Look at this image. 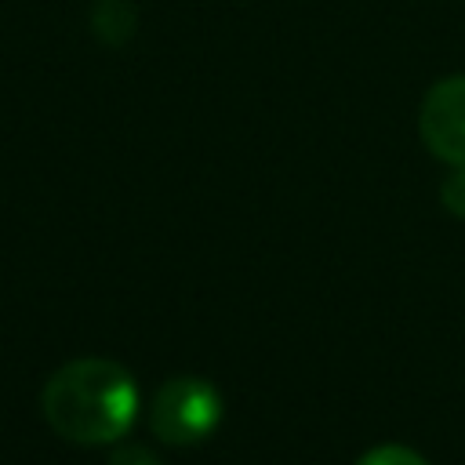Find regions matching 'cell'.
<instances>
[{
	"instance_id": "cell-3",
	"label": "cell",
	"mask_w": 465,
	"mask_h": 465,
	"mask_svg": "<svg viewBox=\"0 0 465 465\" xmlns=\"http://www.w3.org/2000/svg\"><path fill=\"white\" fill-rule=\"evenodd\" d=\"M421 142L450 167H465V76H447L429 87L418 109Z\"/></svg>"
},
{
	"instance_id": "cell-5",
	"label": "cell",
	"mask_w": 465,
	"mask_h": 465,
	"mask_svg": "<svg viewBox=\"0 0 465 465\" xmlns=\"http://www.w3.org/2000/svg\"><path fill=\"white\" fill-rule=\"evenodd\" d=\"M440 200H443V207L450 211V214H458V218H465V167H454V174L443 182V189H440Z\"/></svg>"
},
{
	"instance_id": "cell-6",
	"label": "cell",
	"mask_w": 465,
	"mask_h": 465,
	"mask_svg": "<svg viewBox=\"0 0 465 465\" xmlns=\"http://www.w3.org/2000/svg\"><path fill=\"white\" fill-rule=\"evenodd\" d=\"M109 465H160V461H156L145 447H134V443H131V447H120V450L109 458Z\"/></svg>"
},
{
	"instance_id": "cell-1",
	"label": "cell",
	"mask_w": 465,
	"mask_h": 465,
	"mask_svg": "<svg viewBox=\"0 0 465 465\" xmlns=\"http://www.w3.org/2000/svg\"><path fill=\"white\" fill-rule=\"evenodd\" d=\"M40 407L47 425L65 440L113 443L138 414V389L120 363L91 356L58 367L40 392Z\"/></svg>"
},
{
	"instance_id": "cell-4",
	"label": "cell",
	"mask_w": 465,
	"mask_h": 465,
	"mask_svg": "<svg viewBox=\"0 0 465 465\" xmlns=\"http://www.w3.org/2000/svg\"><path fill=\"white\" fill-rule=\"evenodd\" d=\"M356 465H429L421 454H414V450H407V447H392V443H385V447H374V450H367Z\"/></svg>"
},
{
	"instance_id": "cell-2",
	"label": "cell",
	"mask_w": 465,
	"mask_h": 465,
	"mask_svg": "<svg viewBox=\"0 0 465 465\" xmlns=\"http://www.w3.org/2000/svg\"><path fill=\"white\" fill-rule=\"evenodd\" d=\"M222 421V392L193 374L171 378L149 411V425L163 443L185 447V443H200L214 432V425Z\"/></svg>"
}]
</instances>
